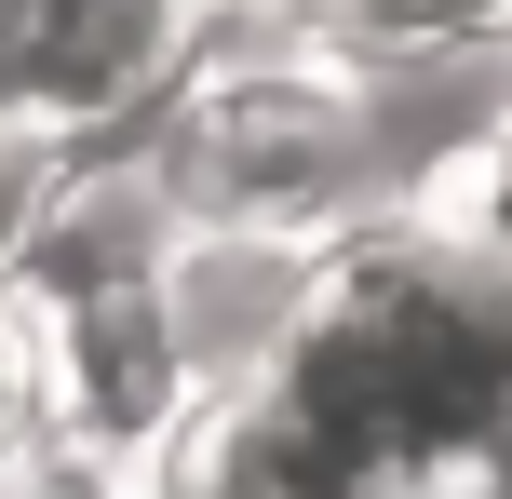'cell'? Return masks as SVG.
<instances>
[{
  "label": "cell",
  "mask_w": 512,
  "mask_h": 499,
  "mask_svg": "<svg viewBox=\"0 0 512 499\" xmlns=\"http://www.w3.org/2000/svg\"><path fill=\"white\" fill-rule=\"evenodd\" d=\"M27 432H41L27 419V338H14V297H0V459H14Z\"/></svg>",
  "instance_id": "obj_1"
}]
</instances>
